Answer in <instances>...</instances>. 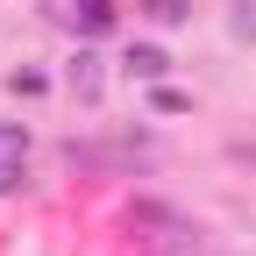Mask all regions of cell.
Wrapping results in <instances>:
<instances>
[{"mask_svg":"<svg viewBox=\"0 0 256 256\" xmlns=\"http://www.w3.org/2000/svg\"><path fill=\"white\" fill-rule=\"evenodd\" d=\"M28 150V128H14V121H0V156H22Z\"/></svg>","mask_w":256,"mask_h":256,"instance_id":"cell-4","label":"cell"},{"mask_svg":"<svg viewBox=\"0 0 256 256\" xmlns=\"http://www.w3.org/2000/svg\"><path fill=\"white\" fill-rule=\"evenodd\" d=\"M72 86H78V92L100 86V72H92V57H86V50H78V64H72Z\"/></svg>","mask_w":256,"mask_h":256,"instance_id":"cell-5","label":"cell"},{"mask_svg":"<svg viewBox=\"0 0 256 256\" xmlns=\"http://www.w3.org/2000/svg\"><path fill=\"white\" fill-rule=\"evenodd\" d=\"M142 14H150V22H185L192 0H142Z\"/></svg>","mask_w":256,"mask_h":256,"instance_id":"cell-2","label":"cell"},{"mask_svg":"<svg viewBox=\"0 0 256 256\" xmlns=\"http://www.w3.org/2000/svg\"><path fill=\"white\" fill-rule=\"evenodd\" d=\"M128 72H136V78H164V72H171V57H164V50H150V43H136V50H128Z\"/></svg>","mask_w":256,"mask_h":256,"instance_id":"cell-1","label":"cell"},{"mask_svg":"<svg viewBox=\"0 0 256 256\" xmlns=\"http://www.w3.org/2000/svg\"><path fill=\"white\" fill-rule=\"evenodd\" d=\"M228 28L242 43H256V0H235V14H228Z\"/></svg>","mask_w":256,"mask_h":256,"instance_id":"cell-3","label":"cell"}]
</instances>
